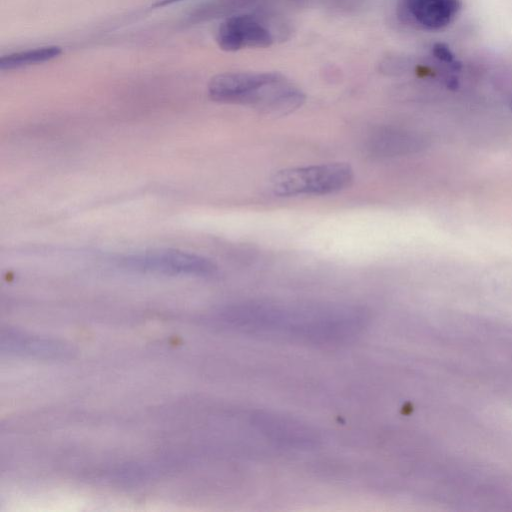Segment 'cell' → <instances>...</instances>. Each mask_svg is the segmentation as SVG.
<instances>
[{"instance_id":"cell-5","label":"cell","mask_w":512,"mask_h":512,"mask_svg":"<svg viewBox=\"0 0 512 512\" xmlns=\"http://www.w3.org/2000/svg\"><path fill=\"white\" fill-rule=\"evenodd\" d=\"M216 42L228 52L243 47L265 48L273 43L270 31L250 15H237L227 18L217 29Z\"/></svg>"},{"instance_id":"cell-9","label":"cell","mask_w":512,"mask_h":512,"mask_svg":"<svg viewBox=\"0 0 512 512\" xmlns=\"http://www.w3.org/2000/svg\"><path fill=\"white\" fill-rule=\"evenodd\" d=\"M178 1H181V0H160V1H157L156 3H154L153 7L160 8V7H164V6L173 4Z\"/></svg>"},{"instance_id":"cell-6","label":"cell","mask_w":512,"mask_h":512,"mask_svg":"<svg viewBox=\"0 0 512 512\" xmlns=\"http://www.w3.org/2000/svg\"><path fill=\"white\" fill-rule=\"evenodd\" d=\"M402 9L413 23L430 30L447 26L460 9V0H402Z\"/></svg>"},{"instance_id":"cell-3","label":"cell","mask_w":512,"mask_h":512,"mask_svg":"<svg viewBox=\"0 0 512 512\" xmlns=\"http://www.w3.org/2000/svg\"><path fill=\"white\" fill-rule=\"evenodd\" d=\"M354 170L346 162H329L281 169L270 179V188L281 197L320 196L348 188Z\"/></svg>"},{"instance_id":"cell-1","label":"cell","mask_w":512,"mask_h":512,"mask_svg":"<svg viewBox=\"0 0 512 512\" xmlns=\"http://www.w3.org/2000/svg\"><path fill=\"white\" fill-rule=\"evenodd\" d=\"M218 320L244 334L321 346L348 343L368 325L362 309L334 304L249 302L226 308Z\"/></svg>"},{"instance_id":"cell-4","label":"cell","mask_w":512,"mask_h":512,"mask_svg":"<svg viewBox=\"0 0 512 512\" xmlns=\"http://www.w3.org/2000/svg\"><path fill=\"white\" fill-rule=\"evenodd\" d=\"M126 267L165 275L211 276L217 266L208 258L176 249H155L123 259Z\"/></svg>"},{"instance_id":"cell-7","label":"cell","mask_w":512,"mask_h":512,"mask_svg":"<svg viewBox=\"0 0 512 512\" xmlns=\"http://www.w3.org/2000/svg\"><path fill=\"white\" fill-rule=\"evenodd\" d=\"M61 53V47L56 45L17 51L1 56L0 68L1 70H11L39 64L52 60L58 57Z\"/></svg>"},{"instance_id":"cell-2","label":"cell","mask_w":512,"mask_h":512,"mask_svg":"<svg viewBox=\"0 0 512 512\" xmlns=\"http://www.w3.org/2000/svg\"><path fill=\"white\" fill-rule=\"evenodd\" d=\"M285 81L278 72H225L210 79L207 92L213 101L247 105L267 115Z\"/></svg>"},{"instance_id":"cell-8","label":"cell","mask_w":512,"mask_h":512,"mask_svg":"<svg viewBox=\"0 0 512 512\" xmlns=\"http://www.w3.org/2000/svg\"><path fill=\"white\" fill-rule=\"evenodd\" d=\"M414 139L401 131H382L372 140V148L385 154L403 152L413 148Z\"/></svg>"}]
</instances>
